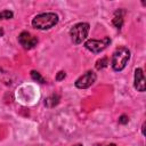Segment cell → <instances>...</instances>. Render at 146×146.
<instances>
[{"label": "cell", "mask_w": 146, "mask_h": 146, "mask_svg": "<svg viewBox=\"0 0 146 146\" xmlns=\"http://www.w3.org/2000/svg\"><path fill=\"white\" fill-rule=\"evenodd\" d=\"M58 23V16L55 13H42L32 19V26L38 30H48Z\"/></svg>", "instance_id": "cell-1"}, {"label": "cell", "mask_w": 146, "mask_h": 146, "mask_svg": "<svg viewBox=\"0 0 146 146\" xmlns=\"http://www.w3.org/2000/svg\"><path fill=\"white\" fill-rule=\"evenodd\" d=\"M130 58V51L128 48L125 47H120L117 48L114 52H113V56H112V59H111V65H112V68L114 71H122L128 60Z\"/></svg>", "instance_id": "cell-2"}, {"label": "cell", "mask_w": 146, "mask_h": 146, "mask_svg": "<svg viewBox=\"0 0 146 146\" xmlns=\"http://www.w3.org/2000/svg\"><path fill=\"white\" fill-rule=\"evenodd\" d=\"M88 32H89V24L88 23H78L70 31L71 40L75 44L82 43V41H84L88 36Z\"/></svg>", "instance_id": "cell-3"}, {"label": "cell", "mask_w": 146, "mask_h": 146, "mask_svg": "<svg viewBox=\"0 0 146 146\" xmlns=\"http://www.w3.org/2000/svg\"><path fill=\"white\" fill-rule=\"evenodd\" d=\"M111 42V39L108 36L102 39V40H95V39H90L88 41H86L84 43V47L90 50L91 52H100L103 51Z\"/></svg>", "instance_id": "cell-4"}, {"label": "cell", "mask_w": 146, "mask_h": 146, "mask_svg": "<svg viewBox=\"0 0 146 146\" xmlns=\"http://www.w3.org/2000/svg\"><path fill=\"white\" fill-rule=\"evenodd\" d=\"M95 81H96V74L92 71H88L75 81V87L79 89H86L90 87Z\"/></svg>", "instance_id": "cell-5"}, {"label": "cell", "mask_w": 146, "mask_h": 146, "mask_svg": "<svg viewBox=\"0 0 146 146\" xmlns=\"http://www.w3.org/2000/svg\"><path fill=\"white\" fill-rule=\"evenodd\" d=\"M18 42L21 43V46H23V48L32 49L36 46L38 39L35 36H33L32 34H30L29 32H22L18 36Z\"/></svg>", "instance_id": "cell-6"}, {"label": "cell", "mask_w": 146, "mask_h": 146, "mask_svg": "<svg viewBox=\"0 0 146 146\" xmlns=\"http://www.w3.org/2000/svg\"><path fill=\"white\" fill-rule=\"evenodd\" d=\"M135 88L138 91H145V76L141 68H137L135 71Z\"/></svg>", "instance_id": "cell-7"}, {"label": "cell", "mask_w": 146, "mask_h": 146, "mask_svg": "<svg viewBox=\"0 0 146 146\" xmlns=\"http://www.w3.org/2000/svg\"><path fill=\"white\" fill-rule=\"evenodd\" d=\"M123 10H116L115 14H114V17H113V25L116 27V29H121L122 24H123Z\"/></svg>", "instance_id": "cell-8"}, {"label": "cell", "mask_w": 146, "mask_h": 146, "mask_svg": "<svg viewBox=\"0 0 146 146\" xmlns=\"http://www.w3.org/2000/svg\"><path fill=\"white\" fill-rule=\"evenodd\" d=\"M58 100H59V97L56 96V95H52V96L48 97V98L44 100V104H46V106H48V107H54L55 105L58 104Z\"/></svg>", "instance_id": "cell-9"}, {"label": "cell", "mask_w": 146, "mask_h": 146, "mask_svg": "<svg viewBox=\"0 0 146 146\" xmlns=\"http://www.w3.org/2000/svg\"><path fill=\"white\" fill-rule=\"evenodd\" d=\"M11 17H13V11H10V10H3V11L0 13V21H2V19H10ZM2 35H3V31L0 27V36H2Z\"/></svg>", "instance_id": "cell-10"}, {"label": "cell", "mask_w": 146, "mask_h": 146, "mask_svg": "<svg viewBox=\"0 0 146 146\" xmlns=\"http://www.w3.org/2000/svg\"><path fill=\"white\" fill-rule=\"evenodd\" d=\"M107 65H108V59H107L106 57H104V58L97 60V63H96V68H97V70H102V68L106 67Z\"/></svg>", "instance_id": "cell-11"}, {"label": "cell", "mask_w": 146, "mask_h": 146, "mask_svg": "<svg viewBox=\"0 0 146 146\" xmlns=\"http://www.w3.org/2000/svg\"><path fill=\"white\" fill-rule=\"evenodd\" d=\"M31 76H32V79L35 80L36 82H40V83H44V82H46L44 79L41 76V74H40L39 72H36V71H32V72H31Z\"/></svg>", "instance_id": "cell-12"}, {"label": "cell", "mask_w": 146, "mask_h": 146, "mask_svg": "<svg viewBox=\"0 0 146 146\" xmlns=\"http://www.w3.org/2000/svg\"><path fill=\"white\" fill-rule=\"evenodd\" d=\"M128 121H129V117L127 115H122L119 119V123H121V124H125V123H128Z\"/></svg>", "instance_id": "cell-13"}, {"label": "cell", "mask_w": 146, "mask_h": 146, "mask_svg": "<svg viewBox=\"0 0 146 146\" xmlns=\"http://www.w3.org/2000/svg\"><path fill=\"white\" fill-rule=\"evenodd\" d=\"M64 78H65V72L60 71V72H58V74H57V76H56V80H57V81H60V80H63Z\"/></svg>", "instance_id": "cell-14"}, {"label": "cell", "mask_w": 146, "mask_h": 146, "mask_svg": "<svg viewBox=\"0 0 146 146\" xmlns=\"http://www.w3.org/2000/svg\"><path fill=\"white\" fill-rule=\"evenodd\" d=\"M107 146H116L115 144H110V145H107Z\"/></svg>", "instance_id": "cell-15"}, {"label": "cell", "mask_w": 146, "mask_h": 146, "mask_svg": "<svg viewBox=\"0 0 146 146\" xmlns=\"http://www.w3.org/2000/svg\"><path fill=\"white\" fill-rule=\"evenodd\" d=\"M73 146H82L81 144H76V145H73Z\"/></svg>", "instance_id": "cell-16"}]
</instances>
